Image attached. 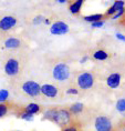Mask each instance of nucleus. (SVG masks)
<instances>
[{
    "mask_svg": "<svg viewBox=\"0 0 125 131\" xmlns=\"http://www.w3.org/2000/svg\"><path fill=\"white\" fill-rule=\"evenodd\" d=\"M17 25V18L14 16H6L0 20V30L8 31Z\"/></svg>",
    "mask_w": 125,
    "mask_h": 131,
    "instance_id": "nucleus-6",
    "label": "nucleus"
},
{
    "mask_svg": "<svg viewBox=\"0 0 125 131\" xmlns=\"http://www.w3.org/2000/svg\"><path fill=\"white\" fill-rule=\"evenodd\" d=\"M53 78L58 81H65L70 77V68L64 63H59L53 68L52 71Z\"/></svg>",
    "mask_w": 125,
    "mask_h": 131,
    "instance_id": "nucleus-2",
    "label": "nucleus"
},
{
    "mask_svg": "<svg viewBox=\"0 0 125 131\" xmlns=\"http://www.w3.org/2000/svg\"><path fill=\"white\" fill-rule=\"evenodd\" d=\"M7 112H8V107H7V104L0 103V118L4 117Z\"/></svg>",
    "mask_w": 125,
    "mask_h": 131,
    "instance_id": "nucleus-20",
    "label": "nucleus"
},
{
    "mask_svg": "<svg viewBox=\"0 0 125 131\" xmlns=\"http://www.w3.org/2000/svg\"><path fill=\"white\" fill-rule=\"evenodd\" d=\"M63 131H79V130L75 127H68V128H65Z\"/></svg>",
    "mask_w": 125,
    "mask_h": 131,
    "instance_id": "nucleus-26",
    "label": "nucleus"
},
{
    "mask_svg": "<svg viewBox=\"0 0 125 131\" xmlns=\"http://www.w3.org/2000/svg\"><path fill=\"white\" fill-rule=\"evenodd\" d=\"M40 93L48 98H55L59 96V89L53 84H43L40 86Z\"/></svg>",
    "mask_w": 125,
    "mask_h": 131,
    "instance_id": "nucleus-8",
    "label": "nucleus"
},
{
    "mask_svg": "<svg viewBox=\"0 0 125 131\" xmlns=\"http://www.w3.org/2000/svg\"><path fill=\"white\" fill-rule=\"evenodd\" d=\"M83 109H84V104L81 103V102H77V103L72 104V106L70 107V112L74 113V114H78V113H80Z\"/></svg>",
    "mask_w": 125,
    "mask_h": 131,
    "instance_id": "nucleus-14",
    "label": "nucleus"
},
{
    "mask_svg": "<svg viewBox=\"0 0 125 131\" xmlns=\"http://www.w3.org/2000/svg\"><path fill=\"white\" fill-rule=\"evenodd\" d=\"M44 119H48L50 121H53L60 127H64L70 122L71 120V113L65 109H60V110H48L44 113Z\"/></svg>",
    "mask_w": 125,
    "mask_h": 131,
    "instance_id": "nucleus-1",
    "label": "nucleus"
},
{
    "mask_svg": "<svg viewBox=\"0 0 125 131\" xmlns=\"http://www.w3.org/2000/svg\"><path fill=\"white\" fill-rule=\"evenodd\" d=\"M9 98V91L7 89H1L0 90V102H5Z\"/></svg>",
    "mask_w": 125,
    "mask_h": 131,
    "instance_id": "nucleus-17",
    "label": "nucleus"
},
{
    "mask_svg": "<svg viewBox=\"0 0 125 131\" xmlns=\"http://www.w3.org/2000/svg\"><path fill=\"white\" fill-rule=\"evenodd\" d=\"M103 25H104V21H103V20H101V21L93 22V24H92V27H93V28H100V27H102Z\"/></svg>",
    "mask_w": 125,
    "mask_h": 131,
    "instance_id": "nucleus-22",
    "label": "nucleus"
},
{
    "mask_svg": "<svg viewBox=\"0 0 125 131\" xmlns=\"http://www.w3.org/2000/svg\"><path fill=\"white\" fill-rule=\"evenodd\" d=\"M59 2H60V4H64L65 1H64V0H59Z\"/></svg>",
    "mask_w": 125,
    "mask_h": 131,
    "instance_id": "nucleus-29",
    "label": "nucleus"
},
{
    "mask_svg": "<svg viewBox=\"0 0 125 131\" xmlns=\"http://www.w3.org/2000/svg\"><path fill=\"white\" fill-rule=\"evenodd\" d=\"M116 109L120 111L121 113H124V111H125V99H124V98H122V99H120L117 101Z\"/></svg>",
    "mask_w": 125,
    "mask_h": 131,
    "instance_id": "nucleus-18",
    "label": "nucleus"
},
{
    "mask_svg": "<svg viewBox=\"0 0 125 131\" xmlns=\"http://www.w3.org/2000/svg\"><path fill=\"white\" fill-rule=\"evenodd\" d=\"M19 46H20V41H19V39H17V38H9L5 42V47L9 48V49L18 48Z\"/></svg>",
    "mask_w": 125,
    "mask_h": 131,
    "instance_id": "nucleus-12",
    "label": "nucleus"
},
{
    "mask_svg": "<svg viewBox=\"0 0 125 131\" xmlns=\"http://www.w3.org/2000/svg\"><path fill=\"white\" fill-rule=\"evenodd\" d=\"M22 90H23V92L26 94H28L29 97H32V98L39 97V94H40V86L35 81H32V80L24 82L23 86H22Z\"/></svg>",
    "mask_w": 125,
    "mask_h": 131,
    "instance_id": "nucleus-4",
    "label": "nucleus"
},
{
    "mask_svg": "<svg viewBox=\"0 0 125 131\" xmlns=\"http://www.w3.org/2000/svg\"><path fill=\"white\" fill-rule=\"evenodd\" d=\"M96 131H112V122L106 116H98L94 122Z\"/></svg>",
    "mask_w": 125,
    "mask_h": 131,
    "instance_id": "nucleus-5",
    "label": "nucleus"
},
{
    "mask_svg": "<svg viewBox=\"0 0 125 131\" xmlns=\"http://www.w3.org/2000/svg\"><path fill=\"white\" fill-rule=\"evenodd\" d=\"M123 14H124V10L122 9V10H120V11H117V12H116V15H114V16H113V19H117V18H120L121 16H123Z\"/></svg>",
    "mask_w": 125,
    "mask_h": 131,
    "instance_id": "nucleus-24",
    "label": "nucleus"
},
{
    "mask_svg": "<svg viewBox=\"0 0 125 131\" xmlns=\"http://www.w3.org/2000/svg\"><path fill=\"white\" fill-rule=\"evenodd\" d=\"M50 32L52 35H64L69 32V26L63 21H57L51 26Z\"/></svg>",
    "mask_w": 125,
    "mask_h": 131,
    "instance_id": "nucleus-9",
    "label": "nucleus"
},
{
    "mask_svg": "<svg viewBox=\"0 0 125 131\" xmlns=\"http://www.w3.org/2000/svg\"><path fill=\"white\" fill-rule=\"evenodd\" d=\"M88 59H89L88 57H83V58H82V60H81V63H84L85 61H88Z\"/></svg>",
    "mask_w": 125,
    "mask_h": 131,
    "instance_id": "nucleus-28",
    "label": "nucleus"
},
{
    "mask_svg": "<svg viewBox=\"0 0 125 131\" xmlns=\"http://www.w3.org/2000/svg\"><path fill=\"white\" fill-rule=\"evenodd\" d=\"M82 5H83V1H82V0H77V1L72 2V4L70 5V11L72 12V14H74V15L79 14L80 10H81Z\"/></svg>",
    "mask_w": 125,
    "mask_h": 131,
    "instance_id": "nucleus-13",
    "label": "nucleus"
},
{
    "mask_svg": "<svg viewBox=\"0 0 125 131\" xmlns=\"http://www.w3.org/2000/svg\"><path fill=\"white\" fill-rule=\"evenodd\" d=\"M120 82H121V74H118V73H112L106 79L107 86L110 88H113V89L120 86Z\"/></svg>",
    "mask_w": 125,
    "mask_h": 131,
    "instance_id": "nucleus-10",
    "label": "nucleus"
},
{
    "mask_svg": "<svg viewBox=\"0 0 125 131\" xmlns=\"http://www.w3.org/2000/svg\"><path fill=\"white\" fill-rule=\"evenodd\" d=\"M39 111H40V106L37 104V103H30L24 108V112L28 113V114H31V116L38 113Z\"/></svg>",
    "mask_w": 125,
    "mask_h": 131,
    "instance_id": "nucleus-11",
    "label": "nucleus"
},
{
    "mask_svg": "<svg viewBox=\"0 0 125 131\" xmlns=\"http://www.w3.org/2000/svg\"><path fill=\"white\" fill-rule=\"evenodd\" d=\"M77 82H78V86L80 87L81 89H83V90L90 89L94 84V77L91 72L85 71V72H82L80 76L78 77Z\"/></svg>",
    "mask_w": 125,
    "mask_h": 131,
    "instance_id": "nucleus-3",
    "label": "nucleus"
},
{
    "mask_svg": "<svg viewBox=\"0 0 125 131\" xmlns=\"http://www.w3.org/2000/svg\"><path fill=\"white\" fill-rule=\"evenodd\" d=\"M116 37H117V39H120V40H122V41L125 40V37L122 34H116Z\"/></svg>",
    "mask_w": 125,
    "mask_h": 131,
    "instance_id": "nucleus-27",
    "label": "nucleus"
},
{
    "mask_svg": "<svg viewBox=\"0 0 125 131\" xmlns=\"http://www.w3.org/2000/svg\"><path fill=\"white\" fill-rule=\"evenodd\" d=\"M67 92L69 94H78L79 91H78V89H75V88H70V89L67 90Z\"/></svg>",
    "mask_w": 125,
    "mask_h": 131,
    "instance_id": "nucleus-23",
    "label": "nucleus"
},
{
    "mask_svg": "<svg viewBox=\"0 0 125 131\" xmlns=\"http://www.w3.org/2000/svg\"><path fill=\"white\" fill-rule=\"evenodd\" d=\"M5 72L10 77H14L19 72V62L16 59H9L5 66Z\"/></svg>",
    "mask_w": 125,
    "mask_h": 131,
    "instance_id": "nucleus-7",
    "label": "nucleus"
},
{
    "mask_svg": "<svg viewBox=\"0 0 125 131\" xmlns=\"http://www.w3.org/2000/svg\"><path fill=\"white\" fill-rule=\"evenodd\" d=\"M93 57L96 59V60H105V59L108 57V54L105 51H103V50H98L96 52H94Z\"/></svg>",
    "mask_w": 125,
    "mask_h": 131,
    "instance_id": "nucleus-16",
    "label": "nucleus"
},
{
    "mask_svg": "<svg viewBox=\"0 0 125 131\" xmlns=\"http://www.w3.org/2000/svg\"><path fill=\"white\" fill-rule=\"evenodd\" d=\"M115 12H116V11L114 10V8L111 7V8H108V10L106 11V15H107V16H112V15H114Z\"/></svg>",
    "mask_w": 125,
    "mask_h": 131,
    "instance_id": "nucleus-25",
    "label": "nucleus"
},
{
    "mask_svg": "<svg viewBox=\"0 0 125 131\" xmlns=\"http://www.w3.org/2000/svg\"><path fill=\"white\" fill-rule=\"evenodd\" d=\"M112 7L114 8V10L116 11V12L120 11V10H122V9H123V7H124V1H115Z\"/></svg>",
    "mask_w": 125,
    "mask_h": 131,
    "instance_id": "nucleus-19",
    "label": "nucleus"
},
{
    "mask_svg": "<svg viewBox=\"0 0 125 131\" xmlns=\"http://www.w3.org/2000/svg\"><path fill=\"white\" fill-rule=\"evenodd\" d=\"M21 118L22 119H24V120H27V121H31L32 119H33V116H31V114H28V113H22L21 114Z\"/></svg>",
    "mask_w": 125,
    "mask_h": 131,
    "instance_id": "nucleus-21",
    "label": "nucleus"
},
{
    "mask_svg": "<svg viewBox=\"0 0 125 131\" xmlns=\"http://www.w3.org/2000/svg\"><path fill=\"white\" fill-rule=\"evenodd\" d=\"M102 18H103V15L101 14H96V15H91V16H86L84 17V20L88 21V22H96V21H101Z\"/></svg>",
    "mask_w": 125,
    "mask_h": 131,
    "instance_id": "nucleus-15",
    "label": "nucleus"
}]
</instances>
